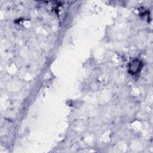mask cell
<instances>
[{
	"label": "cell",
	"instance_id": "cell-1",
	"mask_svg": "<svg viewBox=\"0 0 153 153\" xmlns=\"http://www.w3.org/2000/svg\"><path fill=\"white\" fill-rule=\"evenodd\" d=\"M142 62L139 59H135L131 61L128 65V72L132 75L139 74L143 68Z\"/></svg>",
	"mask_w": 153,
	"mask_h": 153
}]
</instances>
